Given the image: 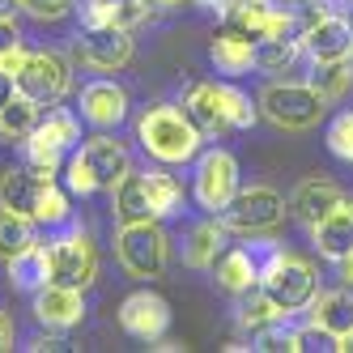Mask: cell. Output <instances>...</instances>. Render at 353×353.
I'll use <instances>...</instances> for the list:
<instances>
[{"label":"cell","instance_id":"6da1fadb","mask_svg":"<svg viewBox=\"0 0 353 353\" xmlns=\"http://www.w3.org/2000/svg\"><path fill=\"white\" fill-rule=\"evenodd\" d=\"M137 141L154 162L162 166H183L200 154V128L179 111V107H149L137 119Z\"/></svg>","mask_w":353,"mask_h":353},{"label":"cell","instance_id":"7a4b0ae2","mask_svg":"<svg viewBox=\"0 0 353 353\" xmlns=\"http://www.w3.org/2000/svg\"><path fill=\"white\" fill-rule=\"evenodd\" d=\"M260 111L285 132H307L319 128V119L327 115V98L311 81H268L260 94Z\"/></svg>","mask_w":353,"mask_h":353},{"label":"cell","instance_id":"3957f363","mask_svg":"<svg viewBox=\"0 0 353 353\" xmlns=\"http://www.w3.org/2000/svg\"><path fill=\"white\" fill-rule=\"evenodd\" d=\"M115 256H119V264H123L128 276H137V281H154V276H162V268L170 260V239L162 234L158 217H149V221H119Z\"/></svg>","mask_w":353,"mask_h":353},{"label":"cell","instance_id":"277c9868","mask_svg":"<svg viewBox=\"0 0 353 353\" xmlns=\"http://www.w3.org/2000/svg\"><path fill=\"white\" fill-rule=\"evenodd\" d=\"M217 217L225 225V234H243V239L268 234V230H276V225L285 221V196L276 188H268V183H251V188H239L234 200Z\"/></svg>","mask_w":353,"mask_h":353},{"label":"cell","instance_id":"5b68a950","mask_svg":"<svg viewBox=\"0 0 353 353\" xmlns=\"http://www.w3.org/2000/svg\"><path fill=\"white\" fill-rule=\"evenodd\" d=\"M260 290H264L285 315H294V311H302V307H311V298H315V290H319L315 264L302 260V256H290V251L281 247V251H276V256L264 264Z\"/></svg>","mask_w":353,"mask_h":353},{"label":"cell","instance_id":"8992f818","mask_svg":"<svg viewBox=\"0 0 353 353\" xmlns=\"http://www.w3.org/2000/svg\"><path fill=\"white\" fill-rule=\"evenodd\" d=\"M47 256H52V281L72 285V290H90L98 276V251L81 225H60L47 239Z\"/></svg>","mask_w":353,"mask_h":353},{"label":"cell","instance_id":"52a82bcc","mask_svg":"<svg viewBox=\"0 0 353 353\" xmlns=\"http://www.w3.org/2000/svg\"><path fill=\"white\" fill-rule=\"evenodd\" d=\"M13 81H17L21 98H30V103H39L47 111V107H56L68 94L72 72H68V60L60 52H26L21 68L13 72Z\"/></svg>","mask_w":353,"mask_h":353},{"label":"cell","instance_id":"ba28073f","mask_svg":"<svg viewBox=\"0 0 353 353\" xmlns=\"http://www.w3.org/2000/svg\"><path fill=\"white\" fill-rule=\"evenodd\" d=\"M81 145V123L60 107H47V115H39L34 132L26 137V158L43 170H60V162Z\"/></svg>","mask_w":353,"mask_h":353},{"label":"cell","instance_id":"9c48e42d","mask_svg":"<svg viewBox=\"0 0 353 353\" xmlns=\"http://www.w3.org/2000/svg\"><path fill=\"white\" fill-rule=\"evenodd\" d=\"M281 251V243H272V239H260V234H251V243H239V247H225L213 272H217V285L225 294H247V290H256L260 285V272L264 264Z\"/></svg>","mask_w":353,"mask_h":353},{"label":"cell","instance_id":"30bf717a","mask_svg":"<svg viewBox=\"0 0 353 353\" xmlns=\"http://www.w3.org/2000/svg\"><path fill=\"white\" fill-rule=\"evenodd\" d=\"M239 192V162L225 149H205L196 154V179H192V196L205 213H221Z\"/></svg>","mask_w":353,"mask_h":353},{"label":"cell","instance_id":"8fae6325","mask_svg":"<svg viewBox=\"0 0 353 353\" xmlns=\"http://www.w3.org/2000/svg\"><path fill=\"white\" fill-rule=\"evenodd\" d=\"M77 52L90 68L98 72H119L132 64V30H115V26H81L77 34Z\"/></svg>","mask_w":353,"mask_h":353},{"label":"cell","instance_id":"7c38bea8","mask_svg":"<svg viewBox=\"0 0 353 353\" xmlns=\"http://www.w3.org/2000/svg\"><path fill=\"white\" fill-rule=\"evenodd\" d=\"M119 327L128 336L137 341H158L166 336V327H170V307H166V298L154 294V290H137L119 302Z\"/></svg>","mask_w":353,"mask_h":353},{"label":"cell","instance_id":"4fadbf2b","mask_svg":"<svg viewBox=\"0 0 353 353\" xmlns=\"http://www.w3.org/2000/svg\"><path fill=\"white\" fill-rule=\"evenodd\" d=\"M349 52H353V21L341 13H323L302 30V56H311L315 64L349 60Z\"/></svg>","mask_w":353,"mask_h":353},{"label":"cell","instance_id":"5bb4252c","mask_svg":"<svg viewBox=\"0 0 353 353\" xmlns=\"http://www.w3.org/2000/svg\"><path fill=\"white\" fill-rule=\"evenodd\" d=\"M85 290H72V285H60V281H47L39 294H34V319L52 332H68L85 319Z\"/></svg>","mask_w":353,"mask_h":353},{"label":"cell","instance_id":"9a60e30c","mask_svg":"<svg viewBox=\"0 0 353 353\" xmlns=\"http://www.w3.org/2000/svg\"><path fill=\"white\" fill-rule=\"evenodd\" d=\"M56 179V170H43V166H9L0 174V209H13L21 217H34V205L43 188Z\"/></svg>","mask_w":353,"mask_h":353},{"label":"cell","instance_id":"2e32d148","mask_svg":"<svg viewBox=\"0 0 353 353\" xmlns=\"http://www.w3.org/2000/svg\"><path fill=\"white\" fill-rule=\"evenodd\" d=\"M77 154L85 158V166H90V174H94L98 192H111L123 174L132 170V158H128V149H123V141H115V137H107V132L90 137Z\"/></svg>","mask_w":353,"mask_h":353},{"label":"cell","instance_id":"e0dca14e","mask_svg":"<svg viewBox=\"0 0 353 353\" xmlns=\"http://www.w3.org/2000/svg\"><path fill=\"white\" fill-rule=\"evenodd\" d=\"M123 115H128V94H123L115 81L98 77V81H85V85H81V119L94 123L98 132L119 128Z\"/></svg>","mask_w":353,"mask_h":353},{"label":"cell","instance_id":"ac0fdd59","mask_svg":"<svg viewBox=\"0 0 353 353\" xmlns=\"http://www.w3.org/2000/svg\"><path fill=\"white\" fill-rule=\"evenodd\" d=\"M183 115L200 128V137H221V132H230V119H225L221 85H217V81H196V85H188V94H183Z\"/></svg>","mask_w":353,"mask_h":353},{"label":"cell","instance_id":"d6986e66","mask_svg":"<svg viewBox=\"0 0 353 353\" xmlns=\"http://www.w3.org/2000/svg\"><path fill=\"white\" fill-rule=\"evenodd\" d=\"M336 205H345V192H341L332 179H302V183L294 188V196H290L294 217H298V221H307V225L323 221Z\"/></svg>","mask_w":353,"mask_h":353},{"label":"cell","instance_id":"ffe728a7","mask_svg":"<svg viewBox=\"0 0 353 353\" xmlns=\"http://www.w3.org/2000/svg\"><path fill=\"white\" fill-rule=\"evenodd\" d=\"M149 17V0H81V26L137 30Z\"/></svg>","mask_w":353,"mask_h":353},{"label":"cell","instance_id":"44dd1931","mask_svg":"<svg viewBox=\"0 0 353 353\" xmlns=\"http://www.w3.org/2000/svg\"><path fill=\"white\" fill-rule=\"evenodd\" d=\"M209 60H213V68L221 77H243V72L256 64V39L234 30V26H225L209 47Z\"/></svg>","mask_w":353,"mask_h":353},{"label":"cell","instance_id":"7402d4cb","mask_svg":"<svg viewBox=\"0 0 353 353\" xmlns=\"http://www.w3.org/2000/svg\"><path fill=\"white\" fill-rule=\"evenodd\" d=\"M111 209H115L119 221H149V217H158L154 196H149V170L145 174H137V170L123 174V179L111 188Z\"/></svg>","mask_w":353,"mask_h":353},{"label":"cell","instance_id":"603a6c76","mask_svg":"<svg viewBox=\"0 0 353 353\" xmlns=\"http://www.w3.org/2000/svg\"><path fill=\"white\" fill-rule=\"evenodd\" d=\"M311 239L319 247V256H327V260H341L345 251H353V200H345L323 221H315Z\"/></svg>","mask_w":353,"mask_h":353},{"label":"cell","instance_id":"cb8c5ba5","mask_svg":"<svg viewBox=\"0 0 353 353\" xmlns=\"http://www.w3.org/2000/svg\"><path fill=\"white\" fill-rule=\"evenodd\" d=\"M225 251V225L221 217L209 213V221H196L183 239V264L188 268H213L217 256Z\"/></svg>","mask_w":353,"mask_h":353},{"label":"cell","instance_id":"d4e9b609","mask_svg":"<svg viewBox=\"0 0 353 353\" xmlns=\"http://www.w3.org/2000/svg\"><path fill=\"white\" fill-rule=\"evenodd\" d=\"M311 323L327 327L336 341L353 336V290H327L311 298Z\"/></svg>","mask_w":353,"mask_h":353},{"label":"cell","instance_id":"484cf974","mask_svg":"<svg viewBox=\"0 0 353 353\" xmlns=\"http://www.w3.org/2000/svg\"><path fill=\"white\" fill-rule=\"evenodd\" d=\"M225 26H234L251 39H264L272 34V21H276V0H225Z\"/></svg>","mask_w":353,"mask_h":353},{"label":"cell","instance_id":"4316f807","mask_svg":"<svg viewBox=\"0 0 353 353\" xmlns=\"http://www.w3.org/2000/svg\"><path fill=\"white\" fill-rule=\"evenodd\" d=\"M9 281H13V290H21V294H39L47 281H52V256H47L43 243H30L21 256L9 260Z\"/></svg>","mask_w":353,"mask_h":353},{"label":"cell","instance_id":"83f0119b","mask_svg":"<svg viewBox=\"0 0 353 353\" xmlns=\"http://www.w3.org/2000/svg\"><path fill=\"white\" fill-rule=\"evenodd\" d=\"M302 56V39H290V34H268V39H256V68L260 72H290Z\"/></svg>","mask_w":353,"mask_h":353},{"label":"cell","instance_id":"f1b7e54d","mask_svg":"<svg viewBox=\"0 0 353 353\" xmlns=\"http://www.w3.org/2000/svg\"><path fill=\"white\" fill-rule=\"evenodd\" d=\"M39 103H30V98H21V94H13L5 107H0V137L5 141H21L26 145V137L34 132V123H39Z\"/></svg>","mask_w":353,"mask_h":353},{"label":"cell","instance_id":"f546056e","mask_svg":"<svg viewBox=\"0 0 353 353\" xmlns=\"http://www.w3.org/2000/svg\"><path fill=\"white\" fill-rule=\"evenodd\" d=\"M239 298H243V302H239V327H247V332H260V327H268V323H276V319H290L260 285L247 290V294H239Z\"/></svg>","mask_w":353,"mask_h":353},{"label":"cell","instance_id":"4dcf8cb0","mask_svg":"<svg viewBox=\"0 0 353 353\" xmlns=\"http://www.w3.org/2000/svg\"><path fill=\"white\" fill-rule=\"evenodd\" d=\"M30 243H34V217H21L13 209H0V260L9 264Z\"/></svg>","mask_w":353,"mask_h":353},{"label":"cell","instance_id":"1f68e13d","mask_svg":"<svg viewBox=\"0 0 353 353\" xmlns=\"http://www.w3.org/2000/svg\"><path fill=\"white\" fill-rule=\"evenodd\" d=\"M327 103H341L353 90V60H332V64H315V81H311Z\"/></svg>","mask_w":353,"mask_h":353},{"label":"cell","instance_id":"d6a6232c","mask_svg":"<svg viewBox=\"0 0 353 353\" xmlns=\"http://www.w3.org/2000/svg\"><path fill=\"white\" fill-rule=\"evenodd\" d=\"M34 221L43 225V230H60V225H68V221H72V205H68V196L56 188V179L43 188L39 205H34Z\"/></svg>","mask_w":353,"mask_h":353},{"label":"cell","instance_id":"836d02e7","mask_svg":"<svg viewBox=\"0 0 353 353\" xmlns=\"http://www.w3.org/2000/svg\"><path fill=\"white\" fill-rule=\"evenodd\" d=\"M149 196H154V209H158V221L170 217L174 209H179V200H183V188L174 174L166 170H149Z\"/></svg>","mask_w":353,"mask_h":353},{"label":"cell","instance_id":"e575fe53","mask_svg":"<svg viewBox=\"0 0 353 353\" xmlns=\"http://www.w3.org/2000/svg\"><path fill=\"white\" fill-rule=\"evenodd\" d=\"M221 107H225V119H230V128H251L256 123V107H251V98L234 85H221Z\"/></svg>","mask_w":353,"mask_h":353},{"label":"cell","instance_id":"d590c367","mask_svg":"<svg viewBox=\"0 0 353 353\" xmlns=\"http://www.w3.org/2000/svg\"><path fill=\"white\" fill-rule=\"evenodd\" d=\"M276 9L294 21V26H298V39H302V30L327 13V0H276Z\"/></svg>","mask_w":353,"mask_h":353},{"label":"cell","instance_id":"8d00e7d4","mask_svg":"<svg viewBox=\"0 0 353 353\" xmlns=\"http://www.w3.org/2000/svg\"><path fill=\"white\" fill-rule=\"evenodd\" d=\"M327 149H332L341 162H353V111H341L327 123Z\"/></svg>","mask_w":353,"mask_h":353},{"label":"cell","instance_id":"74e56055","mask_svg":"<svg viewBox=\"0 0 353 353\" xmlns=\"http://www.w3.org/2000/svg\"><path fill=\"white\" fill-rule=\"evenodd\" d=\"M256 336V349H290L298 353V327H290L285 319H276L268 327H260V332H251Z\"/></svg>","mask_w":353,"mask_h":353},{"label":"cell","instance_id":"f35d334b","mask_svg":"<svg viewBox=\"0 0 353 353\" xmlns=\"http://www.w3.org/2000/svg\"><path fill=\"white\" fill-rule=\"evenodd\" d=\"M64 179H68V192L72 196H94L98 192V183H94V174H90V166H85V158L72 149L68 154V166H64Z\"/></svg>","mask_w":353,"mask_h":353},{"label":"cell","instance_id":"ab89813d","mask_svg":"<svg viewBox=\"0 0 353 353\" xmlns=\"http://www.w3.org/2000/svg\"><path fill=\"white\" fill-rule=\"evenodd\" d=\"M341 353V341L327 332V327H319V323H311V327H298V353Z\"/></svg>","mask_w":353,"mask_h":353},{"label":"cell","instance_id":"60d3db41","mask_svg":"<svg viewBox=\"0 0 353 353\" xmlns=\"http://www.w3.org/2000/svg\"><path fill=\"white\" fill-rule=\"evenodd\" d=\"M21 9L30 17H39V21H60L72 9V0H21Z\"/></svg>","mask_w":353,"mask_h":353},{"label":"cell","instance_id":"b9f144b4","mask_svg":"<svg viewBox=\"0 0 353 353\" xmlns=\"http://www.w3.org/2000/svg\"><path fill=\"white\" fill-rule=\"evenodd\" d=\"M17 52H26L17 21H0V60H5V56H17Z\"/></svg>","mask_w":353,"mask_h":353},{"label":"cell","instance_id":"7bdbcfd3","mask_svg":"<svg viewBox=\"0 0 353 353\" xmlns=\"http://www.w3.org/2000/svg\"><path fill=\"white\" fill-rule=\"evenodd\" d=\"M13 94H17V81H13V72H5V68H0V107H5Z\"/></svg>","mask_w":353,"mask_h":353},{"label":"cell","instance_id":"ee69618b","mask_svg":"<svg viewBox=\"0 0 353 353\" xmlns=\"http://www.w3.org/2000/svg\"><path fill=\"white\" fill-rule=\"evenodd\" d=\"M21 9V0H0V21H13Z\"/></svg>","mask_w":353,"mask_h":353},{"label":"cell","instance_id":"f6af8a7d","mask_svg":"<svg viewBox=\"0 0 353 353\" xmlns=\"http://www.w3.org/2000/svg\"><path fill=\"white\" fill-rule=\"evenodd\" d=\"M336 264H341V276H345V281L353 285V251H345V256H341Z\"/></svg>","mask_w":353,"mask_h":353},{"label":"cell","instance_id":"bcb514c9","mask_svg":"<svg viewBox=\"0 0 353 353\" xmlns=\"http://www.w3.org/2000/svg\"><path fill=\"white\" fill-rule=\"evenodd\" d=\"M192 5H200V9H209V13H221V9H225V0H192Z\"/></svg>","mask_w":353,"mask_h":353},{"label":"cell","instance_id":"7dc6e473","mask_svg":"<svg viewBox=\"0 0 353 353\" xmlns=\"http://www.w3.org/2000/svg\"><path fill=\"white\" fill-rule=\"evenodd\" d=\"M60 345H64V341H56V336H43V341H34L30 349H60Z\"/></svg>","mask_w":353,"mask_h":353},{"label":"cell","instance_id":"c3c4849f","mask_svg":"<svg viewBox=\"0 0 353 353\" xmlns=\"http://www.w3.org/2000/svg\"><path fill=\"white\" fill-rule=\"evenodd\" d=\"M5 345H9V319L0 315V349H5Z\"/></svg>","mask_w":353,"mask_h":353},{"label":"cell","instance_id":"681fc988","mask_svg":"<svg viewBox=\"0 0 353 353\" xmlns=\"http://www.w3.org/2000/svg\"><path fill=\"white\" fill-rule=\"evenodd\" d=\"M341 353H353V336H345V341H341Z\"/></svg>","mask_w":353,"mask_h":353},{"label":"cell","instance_id":"f907efd6","mask_svg":"<svg viewBox=\"0 0 353 353\" xmlns=\"http://www.w3.org/2000/svg\"><path fill=\"white\" fill-rule=\"evenodd\" d=\"M154 5H162V9H166V5H183V0H154Z\"/></svg>","mask_w":353,"mask_h":353},{"label":"cell","instance_id":"816d5d0a","mask_svg":"<svg viewBox=\"0 0 353 353\" xmlns=\"http://www.w3.org/2000/svg\"><path fill=\"white\" fill-rule=\"evenodd\" d=\"M349 60H353V52H349Z\"/></svg>","mask_w":353,"mask_h":353}]
</instances>
